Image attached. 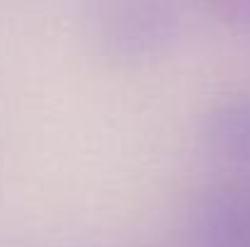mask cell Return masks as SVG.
I'll list each match as a JSON object with an SVG mask.
<instances>
[{"label": "cell", "mask_w": 250, "mask_h": 247, "mask_svg": "<svg viewBox=\"0 0 250 247\" xmlns=\"http://www.w3.org/2000/svg\"><path fill=\"white\" fill-rule=\"evenodd\" d=\"M95 37L117 58H148L161 54L177 32L170 0H100Z\"/></svg>", "instance_id": "cell-1"}, {"label": "cell", "mask_w": 250, "mask_h": 247, "mask_svg": "<svg viewBox=\"0 0 250 247\" xmlns=\"http://www.w3.org/2000/svg\"><path fill=\"white\" fill-rule=\"evenodd\" d=\"M192 247H250V189L219 182L207 187L189 211Z\"/></svg>", "instance_id": "cell-2"}, {"label": "cell", "mask_w": 250, "mask_h": 247, "mask_svg": "<svg viewBox=\"0 0 250 247\" xmlns=\"http://www.w3.org/2000/svg\"><path fill=\"white\" fill-rule=\"evenodd\" d=\"M202 136L219 158L250 167V92L214 102L202 119Z\"/></svg>", "instance_id": "cell-3"}, {"label": "cell", "mask_w": 250, "mask_h": 247, "mask_svg": "<svg viewBox=\"0 0 250 247\" xmlns=\"http://www.w3.org/2000/svg\"><path fill=\"white\" fill-rule=\"evenodd\" d=\"M197 2L226 27L250 34V0H197Z\"/></svg>", "instance_id": "cell-4"}]
</instances>
